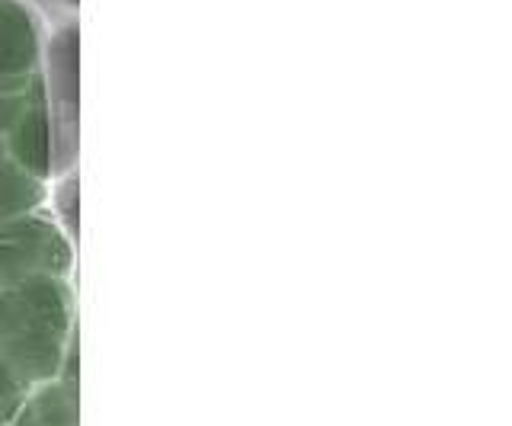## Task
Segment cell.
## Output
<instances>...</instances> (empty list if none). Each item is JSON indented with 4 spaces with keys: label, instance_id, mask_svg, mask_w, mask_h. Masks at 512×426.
<instances>
[{
    "label": "cell",
    "instance_id": "1",
    "mask_svg": "<svg viewBox=\"0 0 512 426\" xmlns=\"http://www.w3.org/2000/svg\"><path fill=\"white\" fill-rule=\"evenodd\" d=\"M39 65V23L23 0H0V93L26 90Z\"/></svg>",
    "mask_w": 512,
    "mask_h": 426
},
{
    "label": "cell",
    "instance_id": "2",
    "mask_svg": "<svg viewBox=\"0 0 512 426\" xmlns=\"http://www.w3.org/2000/svg\"><path fill=\"white\" fill-rule=\"evenodd\" d=\"M42 93V81H36V100L29 103L23 119L10 129V154L32 177H48L55 170V119L48 113Z\"/></svg>",
    "mask_w": 512,
    "mask_h": 426
},
{
    "label": "cell",
    "instance_id": "3",
    "mask_svg": "<svg viewBox=\"0 0 512 426\" xmlns=\"http://www.w3.org/2000/svg\"><path fill=\"white\" fill-rule=\"evenodd\" d=\"M36 199V183L26 173H20L10 164H0V215H13L29 209V202Z\"/></svg>",
    "mask_w": 512,
    "mask_h": 426
}]
</instances>
